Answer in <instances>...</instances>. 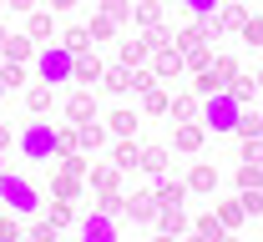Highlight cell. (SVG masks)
I'll use <instances>...</instances> for the list:
<instances>
[{
  "label": "cell",
  "instance_id": "9",
  "mask_svg": "<svg viewBox=\"0 0 263 242\" xmlns=\"http://www.w3.org/2000/svg\"><path fill=\"white\" fill-rule=\"evenodd\" d=\"M66 116L76 121V126H86V121H97V101L81 91V96H71V106H66Z\"/></svg>",
  "mask_w": 263,
  "mask_h": 242
},
{
  "label": "cell",
  "instance_id": "47",
  "mask_svg": "<svg viewBox=\"0 0 263 242\" xmlns=\"http://www.w3.org/2000/svg\"><path fill=\"white\" fill-rule=\"evenodd\" d=\"M187 242H213V237H202V232H193V237H187Z\"/></svg>",
  "mask_w": 263,
  "mask_h": 242
},
{
  "label": "cell",
  "instance_id": "38",
  "mask_svg": "<svg viewBox=\"0 0 263 242\" xmlns=\"http://www.w3.org/2000/svg\"><path fill=\"white\" fill-rule=\"evenodd\" d=\"M111 31H117V20H111V15H101V20H91V35H97V40H106Z\"/></svg>",
  "mask_w": 263,
  "mask_h": 242
},
{
  "label": "cell",
  "instance_id": "11",
  "mask_svg": "<svg viewBox=\"0 0 263 242\" xmlns=\"http://www.w3.org/2000/svg\"><path fill=\"white\" fill-rule=\"evenodd\" d=\"M172 146H177V151H197V146H202V126H193V121H182V126L172 131Z\"/></svg>",
  "mask_w": 263,
  "mask_h": 242
},
{
  "label": "cell",
  "instance_id": "52",
  "mask_svg": "<svg viewBox=\"0 0 263 242\" xmlns=\"http://www.w3.org/2000/svg\"><path fill=\"white\" fill-rule=\"evenodd\" d=\"M0 91H5V81H0Z\"/></svg>",
  "mask_w": 263,
  "mask_h": 242
},
{
  "label": "cell",
  "instance_id": "46",
  "mask_svg": "<svg viewBox=\"0 0 263 242\" xmlns=\"http://www.w3.org/2000/svg\"><path fill=\"white\" fill-rule=\"evenodd\" d=\"M0 146H10V131H5V126H0Z\"/></svg>",
  "mask_w": 263,
  "mask_h": 242
},
{
  "label": "cell",
  "instance_id": "32",
  "mask_svg": "<svg viewBox=\"0 0 263 242\" xmlns=\"http://www.w3.org/2000/svg\"><path fill=\"white\" fill-rule=\"evenodd\" d=\"M142 56H147V40H127L122 46V66H137Z\"/></svg>",
  "mask_w": 263,
  "mask_h": 242
},
{
  "label": "cell",
  "instance_id": "18",
  "mask_svg": "<svg viewBox=\"0 0 263 242\" xmlns=\"http://www.w3.org/2000/svg\"><path fill=\"white\" fill-rule=\"evenodd\" d=\"M142 172H152V177L167 172V146H147L142 151Z\"/></svg>",
  "mask_w": 263,
  "mask_h": 242
},
{
  "label": "cell",
  "instance_id": "29",
  "mask_svg": "<svg viewBox=\"0 0 263 242\" xmlns=\"http://www.w3.org/2000/svg\"><path fill=\"white\" fill-rule=\"evenodd\" d=\"M228 91H233V96H238L243 106H248V101H253V76H233V86H228Z\"/></svg>",
  "mask_w": 263,
  "mask_h": 242
},
{
  "label": "cell",
  "instance_id": "49",
  "mask_svg": "<svg viewBox=\"0 0 263 242\" xmlns=\"http://www.w3.org/2000/svg\"><path fill=\"white\" fill-rule=\"evenodd\" d=\"M0 46H5V31H0Z\"/></svg>",
  "mask_w": 263,
  "mask_h": 242
},
{
  "label": "cell",
  "instance_id": "21",
  "mask_svg": "<svg viewBox=\"0 0 263 242\" xmlns=\"http://www.w3.org/2000/svg\"><path fill=\"white\" fill-rule=\"evenodd\" d=\"M61 46L66 51H86V46H91V31H86V26H71V31L61 35Z\"/></svg>",
  "mask_w": 263,
  "mask_h": 242
},
{
  "label": "cell",
  "instance_id": "53",
  "mask_svg": "<svg viewBox=\"0 0 263 242\" xmlns=\"http://www.w3.org/2000/svg\"><path fill=\"white\" fill-rule=\"evenodd\" d=\"M258 86H263V76H258Z\"/></svg>",
  "mask_w": 263,
  "mask_h": 242
},
{
  "label": "cell",
  "instance_id": "31",
  "mask_svg": "<svg viewBox=\"0 0 263 242\" xmlns=\"http://www.w3.org/2000/svg\"><path fill=\"white\" fill-rule=\"evenodd\" d=\"M0 242H21V222H15V212L0 217Z\"/></svg>",
  "mask_w": 263,
  "mask_h": 242
},
{
  "label": "cell",
  "instance_id": "48",
  "mask_svg": "<svg viewBox=\"0 0 263 242\" xmlns=\"http://www.w3.org/2000/svg\"><path fill=\"white\" fill-rule=\"evenodd\" d=\"M157 242H172V232H162V237H157Z\"/></svg>",
  "mask_w": 263,
  "mask_h": 242
},
{
  "label": "cell",
  "instance_id": "30",
  "mask_svg": "<svg viewBox=\"0 0 263 242\" xmlns=\"http://www.w3.org/2000/svg\"><path fill=\"white\" fill-rule=\"evenodd\" d=\"M0 81H5V91H10V86H21V81H26L21 61H5V66H0Z\"/></svg>",
  "mask_w": 263,
  "mask_h": 242
},
{
  "label": "cell",
  "instance_id": "4",
  "mask_svg": "<svg viewBox=\"0 0 263 242\" xmlns=\"http://www.w3.org/2000/svg\"><path fill=\"white\" fill-rule=\"evenodd\" d=\"M21 151H26L31 162H51V157H56V131H51L46 121L26 126V131H21Z\"/></svg>",
  "mask_w": 263,
  "mask_h": 242
},
{
  "label": "cell",
  "instance_id": "14",
  "mask_svg": "<svg viewBox=\"0 0 263 242\" xmlns=\"http://www.w3.org/2000/svg\"><path fill=\"white\" fill-rule=\"evenodd\" d=\"M111 167H117V172H132V167H142V146L122 141V146H117V157H111Z\"/></svg>",
  "mask_w": 263,
  "mask_h": 242
},
{
  "label": "cell",
  "instance_id": "16",
  "mask_svg": "<svg viewBox=\"0 0 263 242\" xmlns=\"http://www.w3.org/2000/svg\"><path fill=\"white\" fill-rule=\"evenodd\" d=\"M101 86H106V91H117V96L132 91V66H111L106 76H101Z\"/></svg>",
  "mask_w": 263,
  "mask_h": 242
},
{
  "label": "cell",
  "instance_id": "25",
  "mask_svg": "<svg viewBox=\"0 0 263 242\" xmlns=\"http://www.w3.org/2000/svg\"><path fill=\"white\" fill-rule=\"evenodd\" d=\"M167 111H172L177 121H193V116H197V96H177V101L167 106Z\"/></svg>",
  "mask_w": 263,
  "mask_h": 242
},
{
  "label": "cell",
  "instance_id": "42",
  "mask_svg": "<svg viewBox=\"0 0 263 242\" xmlns=\"http://www.w3.org/2000/svg\"><path fill=\"white\" fill-rule=\"evenodd\" d=\"M31 35L46 40V35H51V15H31Z\"/></svg>",
  "mask_w": 263,
  "mask_h": 242
},
{
  "label": "cell",
  "instance_id": "22",
  "mask_svg": "<svg viewBox=\"0 0 263 242\" xmlns=\"http://www.w3.org/2000/svg\"><path fill=\"white\" fill-rule=\"evenodd\" d=\"M142 106H147L152 116H162V111H167L172 101H167V91H157V86H147V91H142Z\"/></svg>",
  "mask_w": 263,
  "mask_h": 242
},
{
  "label": "cell",
  "instance_id": "2",
  "mask_svg": "<svg viewBox=\"0 0 263 242\" xmlns=\"http://www.w3.org/2000/svg\"><path fill=\"white\" fill-rule=\"evenodd\" d=\"M202 121L213 126V131H233L238 126V116H243V101L233 96V91H213V96H202Z\"/></svg>",
  "mask_w": 263,
  "mask_h": 242
},
{
  "label": "cell",
  "instance_id": "20",
  "mask_svg": "<svg viewBox=\"0 0 263 242\" xmlns=\"http://www.w3.org/2000/svg\"><path fill=\"white\" fill-rule=\"evenodd\" d=\"M238 187H243V192L263 187V167H258V162H243V167H238Z\"/></svg>",
  "mask_w": 263,
  "mask_h": 242
},
{
  "label": "cell",
  "instance_id": "34",
  "mask_svg": "<svg viewBox=\"0 0 263 242\" xmlns=\"http://www.w3.org/2000/svg\"><path fill=\"white\" fill-rule=\"evenodd\" d=\"M137 20H142V26H157V20H162V5H157V0L137 5Z\"/></svg>",
  "mask_w": 263,
  "mask_h": 242
},
{
  "label": "cell",
  "instance_id": "41",
  "mask_svg": "<svg viewBox=\"0 0 263 242\" xmlns=\"http://www.w3.org/2000/svg\"><path fill=\"white\" fill-rule=\"evenodd\" d=\"M101 10H106V15H111V20H127V10H132V5H127V0H106V5H101Z\"/></svg>",
  "mask_w": 263,
  "mask_h": 242
},
{
  "label": "cell",
  "instance_id": "7",
  "mask_svg": "<svg viewBox=\"0 0 263 242\" xmlns=\"http://www.w3.org/2000/svg\"><path fill=\"white\" fill-rule=\"evenodd\" d=\"M71 81H81V86L101 81V61H97V56H86V51H76V61H71Z\"/></svg>",
  "mask_w": 263,
  "mask_h": 242
},
{
  "label": "cell",
  "instance_id": "17",
  "mask_svg": "<svg viewBox=\"0 0 263 242\" xmlns=\"http://www.w3.org/2000/svg\"><path fill=\"white\" fill-rule=\"evenodd\" d=\"M213 20H218V31H243V20H248V15H243V5H223Z\"/></svg>",
  "mask_w": 263,
  "mask_h": 242
},
{
  "label": "cell",
  "instance_id": "37",
  "mask_svg": "<svg viewBox=\"0 0 263 242\" xmlns=\"http://www.w3.org/2000/svg\"><path fill=\"white\" fill-rule=\"evenodd\" d=\"M31 237H35V242H56V222H35Z\"/></svg>",
  "mask_w": 263,
  "mask_h": 242
},
{
  "label": "cell",
  "instance_id": "51",
  "mask_svg": "<svg viewBox=\"0 0 263 242\" xmlns=\"http://www.w3.org/2000/svg\"><path fill=\"white\" fill-rule=\"evenodd\" d=\"M21 242H35V237H21Z\"/></svg>",
  "mask_w": 263,
  "mask_h": 242
},
{
  "label": "cell",
  "instance_id": "45",
  "mask_svg": "<svg viewBox=\"0 0 263 242\" xmlns=\"http://www.w3.org/2000/svg\"><path fill=\"white\" fill-rule=\"evenodd\" d=\"M71 5H76V0H51V10H71Z\"/></svg>",
  "mask_w": 263,
  "mask_h": 242
},
{
  "label": "cell",
  "instance_id": "23",
  "mask_svg": "<svg viewBox=\"0 0 263 242\" xmlns=\"http://www.w3.org/2000/svg\"><path fill=\"white\" fill-rule=\"evenodd\" d=\"M0 51H5L10 61H26V56H31V40H26V35H5V46H0Z\"/></svg>",
  "mask_w": 263,
  "mask_h": 242
},
{
  "label": "cell",
  "instance_id": "39",
  "mask_svg": "<svg viewBox=\"0 0 263 242\" xmlns=\"http://www.w3.org/2000/svg\"><path fill=\"white\" fill-rule=\"evenodd\" d=\"M51 106V86H35L31 91V111H46Z\"/></svg>",
  "mask_w": 263,
  "mask_h": 242
},
{
  "label": "cell",
  "instance_id": "3",
  "mask_svg": "<svg viewBox=\"0 0 263 242\" xmlns=\"http://www.w3.org/2000/svg\"><path fill=\"white\" fill-rule=\"evenodd\" d=\"M71 61H76V51H66V46H46L41 51V81L46 86H56V81H71Z\"/></svg>",
  "mask_w": 263,
  "mask_h": 242
},
{
  "label": "cell",
  "instance_id": "26",
  "mask_svg": "<svg viewBox=\"0 0 263 242\" xmlns=\"http://www.w3.org/2000/svg\"><path fill=\"white\" fill-rule=\"evenodd\" d=\"M243 217H248V212H243V202H223V207H218V222H223V227H238Z\"/></svg>",
  "mask_w": 263,
  "mask_h": 242
},
{
  "label": "cell",
  "instance_id": "6",
  "mask_svg": "<svg viewBox=\"0 0 263 242\" xmlns=\"http://www.w3.org/2000/svg\"><path fill=\"white\" fill-rule=\"evenodd\" d=\"M122 212H132L137 222H152L157 217V197L152 192H132V197H122Z\"/></svg>",
  "mask_w": 263,
  "mask_h": 242
},
{
  "label": "cell",
  "instance_id": "27",
  "mask_svg": "<svg viewBox=\"0 0 263 242\" xmlns=\"http://www.w3.org/2000/svg\"><path fill=\"white\" fill-rule=\"evenodd\" d=\"M193 232H202V237H213V242H218V237H223V222H218V212L197 217V227H193Z\"/></svg>",
  "mask_w": 263,
  "mask_h": 242
},
{
  "label": "cell",
  "instance_id": "28",
  "mask_svg": "<svg viewBox=\"0 0 263 242\" xmlns=\"http://www.w3.org/2000/svg\"><path fill=\"white\" fill-rule=\"evenodd\" d=\"M111 182H117V172H111V167H91V187H97L101 197L111 192Z\"/></svg>",
  "mask_w": 263,
  "mask_h": 242
},
{
  "label": "cell",
  "instance_id": "36",
  "mask_svg": "<svg viewBox=\"0 0 263 242\" xmlns=\"http://www.w3.org/2000/svg\"><path fill=\"white\" fill-rule=\"evenodd\" d=\"M51 222H56V227H66V222H71V202H61V197H56V202H51Z\"/></svg>",
  "mask_w": 263,
  "mask_h": 242
},
{
  "label": "cell",
  "instance_id": "40",
  "mask_svg": "<svg viewBox=\"0 0 263 242\" xmlns=\"http://www.w3.org/2000/svg\"><path fill=\"white\" fill-rule=\"evenodd\" d=\"M243 40H253V46H263V20H243Z\"/></svg>",
  "mask_w": 263,
  "mask_h": 242
},
{
  "label": "cell",
  "instance_id": "13",
  "mask_svg": "<svg viewBox=\"0 0 263 242\" xmlns=\"http://www.w3.org/2000/svg\"><path fill=\"white\" fill-rule=\"evenodd\" d=\"M213 187H218V172H213L208 162H197L193 177H187V192H213Z\"/></svg>",
  "mask_w": 263,
  "mask_h": 242
},
{
  "label": "cell",
  "instance_id": "35",
  "mask_svg": "<svg viewBox=\"0 0 263 242\" xmlns=\"http://www.w3.org/2000/svg\"><path fill=\"white\" fill-rule=\"evenodd\" d=\"M243 162H258V167H263V137H248V141H243Z\"/></svg>",
  "mask_w": 263,
  "mask_h": 242
},
{
  "label": "cell",
  "instance_id": "1",
  "mask_svg": "<svg viewBox=\"0 0 263 242\" xmlns=\"http://www.w3.org/2000/svg\"><path fill=\"white\" fill-rule=\"evenodd\" d=\"M0 202H5V212H15V217H26V212L41 207V192H35L26 177H10L0 172Z\"/></svg>",
  "mask_w": 263,
  "mask_h": 242
},
{
  "label": "cell",
  "instance_id": "43",
  "mask_svg": "<svg viewBox=\"0 0 263 242\" xmlns=\"http://www.w3.org/2000/svg\"><path fill=\"white\" fill-rule=\"evenodd\" d=\"M213 5H218V0H187V10H193V15H213Z\"/></svg>",
  "mask_w": 263,
  "mask_h": 242
},
{
  "label": "cell",
  "instance_id": "33",
  "mask_svg": "<svg viewBox=\"0 0 263 242\" xmlns=\"http://www.w3.org/2000/svg\"><path fill=\"white\" fill-rule=\"evenodd\" d=\"M76 146H81V137H76V131H56V157H71Z\"/></svg>",
  "mask_w": 263,
  "mask_h": 242
},
{
  "label": "cell",
  "instance_id": "50",
  "mask_svg": "<svg viewBox=\"0 0 263 242\" xmlns=\"http://www.w3.org/2000/svg\"><path fill=\"white\" fill-rule=\"evenodd\" d=\"M218 242H233V237H218Z\"/></svg>",
  "mask_w": 263,
  "mask_h": 242
},
{
  "label": "cell",
  "instance_id": "8",
  "mask_svg": "<svg viewBox=\"0 0 263 242\" xmlns=\"http://www.w3.org/2000/svg\"><path fill=\"white\" fill-rule=\"evenodd\" d=\"M182 66H187V61H182V51H177V46H162V51H157V66H152V76H157V81H167V76H177Z\"/></svg>",
  "mask_w": 263,
  "mask_h": 242
},
{
  "label": "cell",
  "instance_id": "44",
  "mask_svg": "<svg viewBox=\"0 0 263 242\" xmlns=\"http://www.w3.org/2000/svg\"><path fill=\"white\" fill-rule=\"evenodd\" d=\"M10 10H35V0H5Z\"/></svg>",
  "mask_w": 263,
  "mask_h": 242
},
{
  "label": "cell",
  "instance_id": "15",
  "mask_svg": "<svg viewBox=\"0 0 263 242\" xmlns=\"http://www.w3.org/2000/svg\"><path fill=\"white\" fill-rule=\"evenodd\" d=\"M233 131H238L243 141H248V137H263V111H248V106H243V116H238Z\"/></svg>",
  "mask_w": 263,
  "mask_h": 242
},
{
  "label": "cell",
  "instance_id": "5",
  "mask_svg": "<svg viewBox=\"0 0 263 242\" xmlns=\"http://www.w3.org/2000/svg\"><path fill=\"white\" fill-rule=\"evenodd\" d=\"M81 242H117V222L106 217V212H91L86 222H81V232H76Z\"/></svg>",
  "mask_w": 263,
  "mask_h": 242
},
{
  "label": "cell",
  "instance_id": "19",
  "mask_svg": "<svg viewBox=\"0 0 263 242\" xmlns=\"http://www.w3.org/2000/svg\"><path fill=\"white\" fill-rule=\"evenodd\" d=\"M106 121H111V131H117V137H132V131H137V111H127V106H122V111H111Z\"/></svg>",
  "mask_w": 263,
  "mask_h": 242
},
{
  "label": "cell",
  "instance_id": "24",
  "mask_svg": "<svg viewBox=\"0 0 263 242\" xmlns=\"http://www.w3.org/2000/svg\"><path fill=\"white\" fill-rule=\"evenodd\" d=\"M51 192H56V197H61V202H71V197H76V192H81V182H76V177H56V182H51Z\"/></svg>",
  "mask_w": 263,
  "mask_h": 242
},
{
  "label": "cell",
  "instance_id": "10",
  "mask_svg": "<svg viewBox=\"0 0 263 242\" xmlns=\"http://www.w3.org/2000/svg\"><path fill=\"white\" fill-rule=\"evenodd\" d=\"M152 222H157L162 232H172V237H177V232H187V212H182V207H162Z\"/></svg>",
  "mask_w": 263,
  "mask_h": 242
},
{
  "label": "cell",
  "instance_id": "12",
  "mask_svg": "<svg viewBox=\"0 0 263 242\" xmlns=\"http://www.w3.org/2000/svg\"><path fill=\"white\" fill-rule=\"evenodd\" d=\"M162 207H182V197H187V182H157V192H152Z\"/></svg>",
  "mask_w": 263,
  "mask_h": 242
},
{
  "label": "cell",
  "instance_id": "54",
  "mask_svg": "<svg viewBox=\"0 0 263 242\" xmlns=\"http://www.w3.org/2000/svg\"><path fill=\"white\" fill-rule=\"evenodd\" d=\"M0 5H5V0H0Z\"/></svg>",
  "mask_w": 263,
  "mask_h": 242
}]
</instances>
